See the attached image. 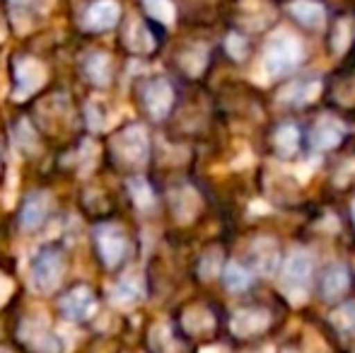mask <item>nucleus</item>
<instances>
[{"instance_id": "obj_9", "label": "nucleus", "mask_w": 355, "mask_h": 353, "mask_svg": "<svg viewBox=\"0 0 355 353\" xmlns=\"http://www.w3.org/2000/svg\"><path fill=\"white\" fill-rule=\"evenodd\" d=\"M304 141H307L304 133H300L295 126H278L276 133H273V146L281 155H293Z\"/></svg>"}, {"instance_id": "obj_4", "label": "nucleus", "mask_w": 355, "mask_h": 353, "mask_svg": "<svg viewBox=\"0 0 355 353\" xmlns=\"http://www.w3.org/2000/svg\"><path fill=\"white\" fill-rule=\"evenodd\" d=\"M351 288V273L343 264H334L324 271L319 278V291H322L324 300H341Z\"/></svg>"}, {"instance_id": "obj_7", "label": "nucleus", "mask_w": 355, "mask_h": 353, "mask_svg": "<svg viewBox=\"0 0 355 353\" xmlns=\"http://www.w3.org/2000/svg\"><path fill=\"white\" fill-rule=\"evenodd\" d=\"M15 80H17L19 94H27L44 83V68L39 66L37 61L22 58V61H17V66H15Z\"/></svg>"}, {"instance_id": "obj_8", "label": "nucleus", "mask_w": 355, "mask_h": 353, "mask_svg": "<svg viewBox=\"0 0 355 353\" xmlns=\"http://www.w3.org/2000/svg\"><path fill=\"white\" fill-rule=\"evenodd\" d=\"M97 247H99V255H102L109 264H119L121 257L126 255V240H123V235L116 230H99Z\"/></svg>"}, {"instance_id": "obj_2", "label": "nucleus", "mask_w": 355, "mask_h": 353, "mask_svg": "<svg viewBox=\"0 0 355 353\" xmlns=\"http://www.w3.org/2000/svg\"><path fill=\"white\" fill-rule=\"evenodd\" d=\"M327 99L341 114L355 117V66L348 71H338L331 78V83L327 85Z\"/></svg>"}, {"instance_id": "obj_11", "label": "nucleus", "mask_w": 355, "mask_h": 353, "mask_svg": "<svg viewBox=\"0 0 355 353\" xmlns=\"http://www.w3.org/2000/svg\"><path fill=\"white\" fill-rule=\"evenodd\" d=\"M353 44V24L348 17H341L334 22V29H331V49L338 53H343L348 46Z\"/></svg>"}, {"instance_id": "obj_16", "label": "nucleus", "mask_w": 355, "mask_h": 353, "mask_svg": "<svg viewBox=\"0 0 355 353\" xmlns=\"http://www.w3.org/2000/svg\"><path fill=\"white\" fill-rule=\"evenodd\" d=\"M143 5L155 19L169 22V19L174 17V8H172V3H169V0H143Z\"/></svg>"}, {"instance_id": "obj_6", "label": "nucleus", "mask_w": 355, "mask_h": 353, "mask_svg": "<svg viewBox=\"0 0 355 353\" xmlns=\"http://www.w3.org/2000/svg\"><path fill=\"white\" fill-rule=\"evenodd\" d=\"M290 15L307 29H319L327 19L324 5L317 0H295V3H290Z\"/></svg>"}, {"instance_id": "obj_13", "label": "nucleus", "mask_w": 355, "mask_h": 353, "mask_svg": "<svg viewBox=\"0 0 355 353\" xmlns=\"http://www.w3.org/2000/svg\"><path fill=\"white\" fill-rule=\"evenodd\" d=\"M46 216H49L46 201H44V198H32V201H27V206H24V211H22V223L27 227H34Z\"/></svg>"}, {"instance_id": "obj_12", "label": "nucleus", "mask_w": 355, "mask_h": 353, "mask_svg": "<svg viewBox=\"0 0 355 353\" xmlns=\"http://www.w3.org/2000/svg\"><path fill=\"white\" fill-rule=\"evenodd\" d=\"M225 286L234 293L247 291V288L252 286V273L247 271L244 264H237V261H234V264H230L227 271H225Z\"/></svg>"}, {"instance_id": "obj_10", "label": "nucleus", "mask_w": 355, "mask_h": 353, "mask_svg": "<svg viewBox=\"0 0 355 353\" xmlns=\"http://www.w3.org/2000/svg\"><path fill=\"white\" fill-rule=\"evenodd\" d=\"M309 273H312V266H309V259L302 255L293 257L285 266V281L295 288H304L309 283Z\"/></svg>"}, {"instance_id": "obj_5", "label": "nucleus", "mask_w": 355, "mask_h": 353, "mask_svg": "<svg viewBox=\"0 0 355 353\" xmlns=\"http://www.w3.org/2000/svg\"><path fill=\"white\" fill-rule=\"evenodd\" d=\"M119 3L114 0H97L87 8L85 12V27L94 29V32H104V29H112L119 22Z\"/></svg>"}, {"instance_id": "obj_17", "label": "nucleus", "mask_w": 355, "mask_h": 353, "mask_svg": "<svg viewBox=\"0 0 355 353\" xmlns=\"http://www.w3.org/2000/svg\"><path fill=\"white\" fill-rule=\"evenodd\" d=\"M227 51L232 53L234 58H244L249 53V42L242 37V34H230V39H227Z\"/></svg>"}, {"instance_id": "obj_15", "label": "nucleus", "mask_w": 355, "mask_h": 353, "mask_svg": "<svg viewBox=\"0 0 355 353\" xmlns=\"http://www.w3.org/2000/svg\"><path fill=\"white\" fill-rule=\"evenodd\" d=\"M87 73L89 78H92L94 83H99V85H104L109 78V61L104 53H97V56H92L87 61Z\"/></svg>"}, {"instance_id": "obj_3", "label": "nucleus", "mask_w": 355, "mask_h": 353, "mask_svg": "<svg viewBox=\"0 0 355 353\" xmlns=\"http://www.w3.org/2000/svg\"><path fill=\"white\" fill-rule=\"evenodd\" d=\"M143 102L155 119H162L164 114L172 109V102H174V92H172V87H169V83L162 80V78L150 80L148 85H145Z\"/></svg>"}, {"instance_id": "obj_1", "label": "nucleus", "mask_w": 355, "mask_h": 353, "mask_svg": "<svg viewBox=\"0 0 355 353\" xmlns=\"http://www.w3.org/2000/svg\"><path fill=\"white\" fill-rule=\"evenodd\" d=\"M300 61H302V46L290 34H278L276 39H271L266 53H263V68L273 78L288 76L290 71L297 68Z\"/></svg>"}, {"instance_id": "obj_14", "label": "nucleus", "mask_w": 355, "mask_h": 353, "mask_svg": "<svg viewBox=\"0 0 355 353\" xmlns=\"http://www.w3.org/2000/svg\"><path fill=\"white\" fill-rule=\"evenodd\" d=\"M312 94V80H295L283 89V99L288 104H302Z\"/></svg>"}]
</instances>
